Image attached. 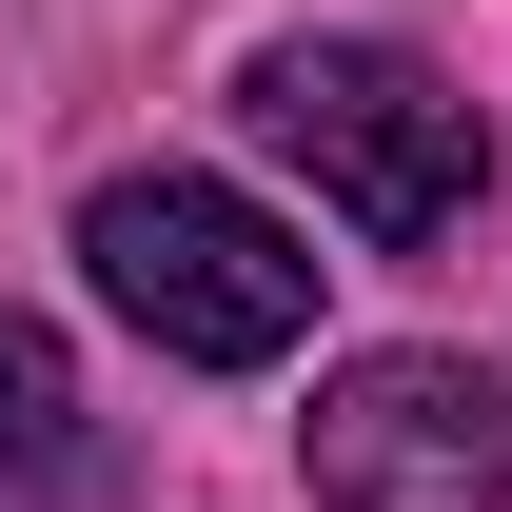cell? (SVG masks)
<instances>
[{"label": "cell", "mask_w": 512, "mask_h": 512, "mask_svg": "<svg viewBox=\"0 0 512 512\" xmlns=\"http://www.w3.org/2000/svg\"><path fill=\"white\" fill-rule=\"evenodd\" d=\"M237 99H256V138H276V158H296L375 256L473 237V197H493V119H473L414 40H256Z\"/></svg>", "instance_id": "cell-1"}, {"label": "cell", "mask_w": 512, "mask_h": 512, "mask_svg": "<svg viewBox=\"0 0 512 512\" xmlns=\"http://www.w3.org/2000/svg\"><path fill=\"white\" fill-rule=\"evenodd\" d=\"M79 276H99L178 375H276V355L316 335V237L256 217L237 178H178V158L79 197Z\"/></svg>", "instance_id": "cell-2"}, {"label": "cell", "mask_w": 512, "mask_h": 512, "mask_svg": "<svg viewBox=\"0 0 512 512\" xmlns=\"http://www.w3.org/2000/svg\"><path fill=\"white\" fill-rule=\"evenodd\" d=\"M296 453H316L335 512H512V375L493 355H434V335L335 355Z\"/></svg>", "instance_id": "cell-3"}, {"label": "cell", "mask_w": 512, "mask_h": 512, "mask_svg": "<svg viewBox=\"0 0 512 512\" xmlns=\"http://www.w3.org/2000/svg\"><path fill=\"white\" fill-rule=\"evenodd\" d=\"M0 493H99V434H79V355L20 296H0Z\"/></svg>", "instance_id": "cell-4"}]
</instances>
